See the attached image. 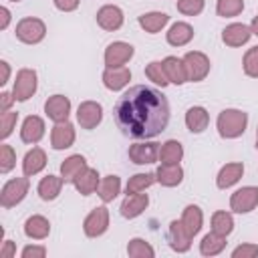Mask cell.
<instances>
[{
  "instance_id": "cell-1",
  "label": "cell",
  "mask_w": 258,
  "mask_h": 258,
  "mask_svg": "<svg viewBox=\"0 0 258 258\" xmlns=\"http://www.w3.org/2000/svg\"><path fill=\"white\" fill-rule=\"evenodd\" d=\"M113 117L123 135L133 139H149L167 127L169 103L161 91L135 85L117 99Z\"/></svg>"
},
{
  "instance_id": "cell-2",
  "label": "cell",
  "mask_w": 258,
  "mask_h": 258,
  "mask_svg": "<svg viewBox=\"0 0 258 258\" xmlns=\"http://www.w3.org/2000/svg\"><path fill=\"white\" fill-rule=\"evenodd\" d=\"M248 115L240 109H224L218 115V133L224 139H236L246 131Z\"/></svg>"
},
{
  "instance_id": "cell-3",
  "label": "cell",
  "mask_w": 258,
  "mask_h": 258,
  "mask_svg": "<svg viewBox=\"0 0 258 258\" xmlns=\"http://www.w3.org/2000/svg\"><path fill=\"white\" fill-rule=\"evenodd\" d=\"M46 34V26L40 18L28 16L16 24V38L24 44H38Z\"/></svg>"
},
{
  "instance_id": "cell-4",
  "label": "cell",
  "mask_w": 258,
  "mask_h": 258,
  "mask_svg": "<svg viewBox=\"0 0 258 258\" xmlns=\"http://www.w3.org/2000/svg\"><path fill=\"white\" fill-rule=\"evenodd\" d=\"M183 64H185L187 81H191V83L204 81V79L208 77V73H210V58H208L204 52H200V50L185 52Z\"/></svg>"
},
{
  "instance_id": "cell-5",
  "label": "cell",
  "mask_w": 258,
  "mask_h": 258,
  "mask_svg": "<svg viewBox=\"0 0 258 258\" xmlns=\"http://www.w3.org/2000/svg\"><path fill=\"white\" fill-rule=\"evenodd\" d=\"M26 194H28V179L14 177L4 183V187L0 191V204H2V208H12V206L20 204Z\"/></svg>"
},
{
  "instance_id": "cell-6",
  "label": "cell",
  "mask_w": 258,
  "mask_h": 258,
  "mask_svg": "<svg viewBox=\"0 0 258 258\" xmlns=\"http://www.w3.org/2000/svg\"><path fill=\"white\" fill-rule=\"evenodd\" d=\"M258 206V187L254 185H246V187H240L232 194L230 198V208L236 212V214H248L252 212L254 208Z\"/></svg>"
},
{
  "instance_id": "cell-7",
  "label": "cell",
  "mask_w": 258,
  "mask_h": 258,
  "mask_svg": "<svg viewBox=\"0 0 258 258\" xmlns=\"http://www.w3.org/2000/svg\"><path fill=\"white\" fill-rule=\"evenodd\" d=\"M34 93H36V73L32 69H20L16 73L12 95L16 97V101H28Z\"/></svg>"
},
{
  "instance_id": "cell-8",
  "label": "cell",
  "mask_w": 258,
  "mask_h": 258,
  "mask_svg": "<svg viewBox=\"0 0 258 258\" xmlns=\"http://www.w3.org/2000/svg\"><path fill=\"white\" fill-rule=\"evenodd\" d=\"M109 228V210L105 206L95 208L83 222V230L89 238H97L101 234H105Z\"/></svg>"
},
{
  "instance_id": "cell-9",
  "label": "cell",
  "mask_w": 258,
  "mask_h": 258,
  "mask_svg": "<svg viewBox=\"0 0 258 258\" xmlns=\"http://www.w3.org/2000/svg\"><path fill=\"white\" fill-rule=\"evenodd\" d=\"M103 119V107L97 101H83L77 109V121L83 129H95Z\"/></svg>"
},
{
  "instance_id": "cell-10",
  "label": "cell",
  "mask_w": 258,
  "mask_h": 258,
  "mask_svg": "<svg viewBox=\"0 0 258 258\" xmlns=\"http://www.w3.org/2000/svg\"><path fill=\"white\" fill-rule=\"evenodd\" d=\"M44 113L54 123L69 121V113H71V101H69V97H64V95H52V97H48L46 103H44Z\"/></svg>"
},
{
  "instance_id": "cell-11",
  "label": "cell",
  "mask_w": 258,
  "mask_h": 258,
  "mask_svg": "<svg viewBox=\"0 0 258 258\" xmlns=\"http://www.w3.org/2000/svg\"><path fill=\"white\" fill-rule=\"evenodd\" d=\"M97 24L109 32L113 30H119L123 26V10L115 4H107V6H101L97 10Z\"/></svg>"
},
{
  "instance_id": "cell-12",
  "label": "cell",
  "mask_w": 258,
  "mask_h": 258,
  "mask_svg": "<svg viewBox=\"0 0 258 258\" xmlns=\"http://www.w3.org/2000/svg\"><path fill=\"white\" fill-rule=\"evenodd\" d=\"M133 56V46L129 42H111L105 48V64L107 67H123Z\"/></svg>"
},
{
  "instance_id": "cell-13",
  "label": "cell",
  "mask_w": 258,
  "mask_h": 258,
  "mask_svg": "<svg viewBox=\"0 0 258 258\" xmlns=\"http://www.w3.org/2000/svg\"><path fill=\"white\" fill-rule=\"evenodd\" d=\"M159 157V147L157 143H133L129 147V159L137 165H147V163H155Z\"/></svg>"
},
{
  "instance_id": "cell-14",
  "label": "cell",
  "mask_w": 258,
  "mask_h": 258,
  "mask_svg": "<svg viewBox=\"0 0 258 258\" xmlns=\"http://www.w3.org/2000/svg\"><path fill=\"white\" fill-rule=\"evenodd\" d=\"M167 240H169V246H171L175 252H187L189 246H191V236H189L187 230L183 228L181 220H173V222L169 224Z\"/></svg>"
},
{
  "instance_id": "cell-15",
  "label": "cell",
  "mask_w": 258,
  "mask_h": 258,
  "mask_svg": "<svg viewBox=\"0 0 258 258\" xmlns=\"http://www.w3.org/2000/svg\"><path fill=\"white\" fill-rule=\"evenodd\" d=\"M131 81V71L127 67H107L103 71V85L109 91H121Z\"/></svg>"
},
{
  "instance_id": "cell-16",
  "label": "cell",
  "mask_w": 258,
  "mask_h": 258,
  "mask_svg": "<svg viewBox=\"0 0 258 258\" xmlns=\"http://www.w3.org/2000/svg\"><path fill=\"white\" fill-rule=\"evenodd\" d=\"M75 143V127L69 121L56 123L50 131V145L52 149H67Z\"/></svg>"
},
{
  "instance_id": "cell-17",
  "label": "cell",
  "mask_w": 258,
  "mask_h": 258,
  "mask_svg": "<svg viewBox=\"0 0 258 258\" xmlns=\"http://www.w3.org/2000/svg\"><path fill=\"white\" fill-rule=\"evenodd\" d=\"M149 206V198H147V194H127V198L123 200V204H121V216L123 218H137V216H141L143 212H145V208Z\"/></svg>"
},
{
  "instance_id": "cell-18",
  "label": "cell",
  "mask_w": 258,
  "mask_h": 258,
  "mask_svg": "<svg viewBox=\"0 0 258 258\" xmlns=\"http://www.w3.org/2000/svg\"><path fill=\"white\" fill-rule=\"evenodd\" d=\"M252 36V30L250 26L246 24H240V22H234V24H228L224 30H222V40L228 44V46H242L250 40Z\"/></svg>"
},
{
  "instance_id": "cell-19",
  "label": "cell",
  "mask_w": 258,
  "mask_h": 258,
  "mask_svg": "<svg viewBox=\"0 0 258 258\" xmlns=\"http://www.w3.org/2000/svg\"><path fill=\"white\" fill-rule=\"evenodd\" d=\"M44 135V121L36 115H28L22 123V129H20V139L24 143H38Z\"/></svg>"
},
{
  "instance_id": "cell-20",
  "label": "cell",
  "mask_w": 258,
  "mask_h": 258,
  "mask_svg": "<svg viewBox=\"0 0 258 258\" xmlns=\"http://www.w3.org/2000/svg\"><path fill=\"white\" fill-rule=\"evenodd\" d=\"M155 177L161 185L165 187H173L179 185L183 179V169L179 167V163H161L155 171Z\"/></svg>"
},
{
  "instance_id": "cell-21",
  "label": "cell",
  "mask_w": 258,
  "mask_h": 258,
  "mask_svg": "<svg viewBox=\"0 0 258 258\" xmlns=\"http://www.w3.org/2000/svg\"><path fill=\"white\" fill-rule=\"evenodd\" d=\"M161 62H163V69H165V75H167L169 83H173V85H183V83L187 81V73H185L183 58L165 56Z\"/></svg>"
},
{
  "instance_id": "cell-22",
  "label": "cell",
  "mask_w": 258,
  "mask_h": 258,
  "mask_svg": "<svg viewBox=\"0 0 258 258\" xmlns=\"http://www.w3.org/2000/svg\"><path fill=\"white\" fill-rule=\"evenodd\" d=\"M46 165V153L40 149V147H32L26 155H24V161H22V171L26 177L30 175H36L38 171H42Z\"/></svg>"
},
{
  "instance_id": "cell-23",
  "label": "cell",
  "mask_w": 258,
  "mask_h": 258,
  "mask_svg": "<svg viewBox=\"0 0 258 258\" xmlns=\"http://www.w3.org/2000/svg\"><path fill=\"white\" fill-rule=\"evenodd\" d=\"M242 173H244V165H242L240 161H236V163H226V165L220 169L218 177H216V185H218L220 189L232 187V185L242 177Z\"/></svg>"
},
{
  "instance_id": "cell-24",
  "label": "cell",
  "mask_w": 258,
  "mask_h": 258,
  "mask_svg": "<svg viewBox=\"0 0 258 258\" xmlns=\"http://www.w3.org/2000/svg\"><path fill=\"white\" fill-rule=\"evenodd\" d=\"M87 169V159L83 157V155H71V157H67L62 163H60V177L64 179V181H75V177L79 175V173H83Z\"/></svg>"
},
{
  "instance_id": "cell-25",
  "label": "cell",
  "mask_w": 258,
  "mask_h": 258,
  "mask_svg": "<svg viewBox=\"0 0 258 258\" xmlns=\"http://www.w3.org/2000/svg\"><path fill=\"white\" fill-rule=\"evenodd\" d=\"M75 187H77V191L81 194V196H91L97 187H99V173H97V169H93V167H87L83 173H79L77 177H75Z\"/></svg>"
},
{
  "instance_id": "cell-26",
  "label": "cell",
  "mask_w": 258,
  "mask_h": 258,
  "mask_svg": "<svg viewBox=\"0 0 258 258\" xmlns=\"http://www.w3.org/2000/svg\"><path fill=\"white\" fill-rule=\"evenodd\" d=\"M50 232V224L44 216H30L24 222V234L32 240H44Z\"/></svg>"
},
{
  "instance_id": "cell-27",
  "label": "cell",
  "mask_w": 258,
  "mask_h": 258,
  "mask_svg": "<svg viewBox=\"0 0 258 258\" xmlns=\"http://www.w3.org/2000/svg\"><path fill=\"white\" fill-rule=\"evenodd\" d=\"M210 123V113L204 107H189L185 113V125L191 133H202Z\"/></svg>"
},
{
  "instance_id": "cell-28",
  "label": "cell",
  "mask_w": 258,
  "mask_h": 258,
  "mask_svg": "<svg viewBox=\"0 0 258 258\" xmlns=\"http://www.w3.org/2000/svg\"><path fill=\"white\" fill-rule=\"evenodd\" d=\"M194 38V28L187 22H175L167 30V42L171 46H183Z\"/></svg>"
},
{
  "instance_id": "cell-29",
  "label": "cell",
  "mask_w": 258,
  "mask_h": 258,
  "mask_svg": "<svg viewBox=\"0 0 258 258\" xmlns=\"http://www.w3.org/2000/svg\"><path fill=\"white\" fill-rule=\"evenodd\" d=\"M62 183H64V179H62V177H58V175H46V177H42V179H40V183H38V187H36V189H38L40 200H44V202L54 200V198L60 194Z\"/></svg>"
},
{
  "instance_id": "cell-30",
  "label": "cell",
  "mask_w": 258,
  "mask_h": 258,
  "mask_svg": "<svg viewBox=\"0 0 258 258\" xmlns=\"http://www.w3.org/2000/svg\"><path fill=\"white\" fill-rule=\"evenodd\" d=\"M181 224L183 228L187 230V234L194 238L200 230H202V224H204V214L198 206H187L181 214Z\"/></svg>"
},
{
  "instance_id": "cell-31",
  "label": "cell",
  "mask_w": 258,
  "mask_h": 258,
  "mask_svg": "<svg viewBox=\"0 0 258 258\" xmlns=\"http://www.w3.org/2000/svg\"><path fill=\"white\" fill-rule=\"evenodd\" d=\"M224 248H226V236L216 234L214 230H212L210 234H206V236L202 238V242H200V252H202L204 256H216V254H220Z\"/></svg>"
},
{
  "instance_id": "cell-32",
  "label": "cell",
  "mask_w": 258,
  "mask_h": 258,
  "mask_svg": "<svg viewBox=\"0 0 258 258\" xmlns=\"http://www.w3.org/2000/svg\"><path fill=\"white\" fill-rule=\"evenodd\" d=\"M167 20H169V16L165 12H147V14H141L139 16V26L145 32L155 34V32H159L167 24Z\"/></svg>"
},
{
  "instance_id": "cell-33",
  "label": "cell",
  "mask_w": 258,
  "mask_h": 258,
  "mask_svg": "<svg viewBox=\"0 0 258 258\" xmlns=\"http://www.w3.org/2000/svg\"><path fill=\"white\" fill-rule=\"evenodd\" d=\"M119 189H121V179H119L117 175H105V177L99 181L97 194H99V198H101L105 204H109V202H113V200L117 198Z\"/></svg>"
},
{
  "instance_id": "cell-34",
  "label": "cell",
  "mask_w": 258,
  "mask_h": 258,
  "mask_svg": "<svg viewBox=\"0 0 258 258\" xmlns=\"http://www.w3.org/2000/svg\"><path fill=\"white\" fill-rule=\"evenodd\" d=\"M181 157H183V147H181V143L175 141V139L165 141V143L161 145V149H159V159H161V163H179Z\"/></svg>"
},
{
  "instance_id": "cell-35",
  "label": "cell",
  "mask_w": 258,
  "mask_h": 258,
  "mask_svg": "<svg viewBox=\"0 0 258 258\" xmlns=\"http://www.w3.org/2000/svg\"><path fill=\"white\" fill-rule=\"evenodd\" d=\"M212 230L216 234L228 236L234 230V218H232V214L230 212H214V216H212Z\"/></svg>"
},
{
  "instance_id": "cell-36",
  "label": "cell",
  "mask_w": 258,
  "mask_h": 258,
  "mask_svg": "<svg viewBox=\"0 0 258 258\" xmlns=\"http://www.w3.org/2000/svg\"><path fill=\"white\" fill-rule=\"evenodd\" d=\"M153 181H157L155 173H135L133 177H129L127 181V194H139L145 191V187H149Z\"/></svg>"
},
{
  "instance_id": "cell-37",
  "label": "cell",
  "mask_w": 258,
  "mask_h": 258,
  "mask_svg": "<svg viewBox=\"0 0 258 258\" xmlns=\"http://www.w3.org/2000/svg\"><path fill=\"white\" fill-rule=\"evenodd\" d=\"M145 75L149 81H153L155 85L159 87H167L169 85V79L165 75V69H163V62L161 60H151L147 67H145Z\"/></svg>"
},
{
  "instance_id": "cell-38",
  "label": "cell",
  "mask_w": 258,
  "mask_h": 258,
  "mask_svg": "<svg viewBox=\"0 0 258 258\" xmlns=\"http://www.w3.org/2000/svg\"><path fill=\"white\" fill-rule=\"evenodd\" d=\"M127 254L131 258H153L155 256V250L141 238H133L129 240V246H127Z\"/></svg>"
},
{
  "instance_id": "cell-39",
  "label": "cell",
  "mask_w": 258,
  "mask_h": 258,
  "mask_svg": "<svg viewBox=\"0 0 258 258\" xmlns=\"http://www.w3.org/2000/svg\"><path fill=\"white\" fill-rule=\"evenodd\" d=\"M242 10H244V0H218L216 4V12L224 18L238 16Z\"/></svg>"
},
{
  "instance_id": "cell-40",
  "label": "cell",
  "mask_w": 258,
  "mask_h": 258,
  "mask_svg": "<svg viewBox=\"0 0 258 258\" xmlns=\"http://www.w3.org/2000/svg\"><path fill=\"white\" fill-rule=\"evenodd\" d=\"M242 67H244V73L248 77L258 79V46H252V48L246 50L244 60H242Z\"/></svg>"
},
{
  "instance_id": "cell-41",
  "label": "cell",
  "mask_w": 258,
  "mask_h": 258,
  "mask_svg": "<svg viewBox=\"0 0 258 258\" xmlns=\"http://www.w3.org/2000/svg\"><path fill=\"white\" fill-rule=\"evenodd\" d=\"M14 163H16V153H14V149L4 143V145L0 147V171H2V173H8V171L14 167Z\"/></svg>"
},
{
  "instance_id": "cell-42",
  "label": "cell",
  "mask_w": 258,
  "mask_h": 258,
  "mask_svg": "<svg viewBox=\"0 0 258 258\" xmlns=\"http://www.w3.org/2000/svg\"><path fill=\"white\" fill-rule=\"evenodd\" d=\"M175 6L185 16H198L204 10V0H177Z\"/></svg>"
},
{
  "instance_id": "cell-43",
  "label": "cell",
  "mask_w": 258,
  "mask_h": 258,
  "mask_svg": "<svg viewBox=\"0 0 258 258\" xmlns=\"http://www.w3.org/2000/svg\"><path fill=\"white\" fill-rule=\"evenodd\" d=\"M16 119H18V113H14V111H4V113L0 115V123H2L0 137H2V139H6V137L12 133V129H14V125H16Z\"/></svg>"
},
{
  "instance_id": "cell-44",
  "label": "cell",
  "mask_w": 258,
  "mask_h": 258,
  "mask_svg": "<svg viewBox=\"0 0 258 258\" xmlns=\"http://www.w3.org/2000/svg\"><path fill=\"white\" fill-rule=\"evenodd\" d=\"M254 256H258L256 244H242L232 252V258H254Z\"/></svg>"
},
{
  "instance_id": "cell-45",
  "label": "cell",
  "mask_w": 258,
  "mask_h": 258,
  "mask_svg": "<svg viewBox=\"0 0 258 258\" xmlns=\"http://www.w3.org/2000/svg\"><path fill=\"white\" fill-rule=\"evenodd\" d=\"M46 248L44 246H26L22 250V258H44Z\"/></svg>"
},
{
  "instance_id": "cell-46",
  "label": "cell",
  "mask_w": 258,
  "mask_h": 258,
  "mask_svg": "<svg viewBox=\"0 0 258 258\" xmlns=\"http://www.w3.org/2000/svg\"><path fill=\"white\" fill-rule=\"evenodd\" d=\"M52 2H54V6H56L60 12H73V10L79 6L81 0H52Z\"/></svg>"
},
{
  "instance_id": "cell-47",
  "label": "cell",
  "mask_w": 258,
  "mask_h": 258,
  "mask_svg": "<svg viewBox=\"0 0 258 258\" xmlns=\"http://www.w3.org/2000/svg\"><path fill=\"white\" fill-rule=\"evenodd\" d=\"M16 101V97L14 95H10V93H2L0 95V111L4 113V111H10V105Z\"/></svg>"
},
{
  "instance_id": "cell-48",
  "label": "cell",
  "mask_w": 258,
  "mask_h": 258,
  "mask_svg": "<svg viewBox=\"0 0 258 258\" xmlns=\"http://www.w3.org/2000/svg\"><path fill=\"white\" fill-rule=\"evenodd\" d=\"M0 256H2V258H10V256H14V242L6 240V242H4V248L0 250Z\"/></svg>"
},
{
  "instance_id": "cell-49",
  "label": "cell",
  "mask_w": 258,
  "mask_h": 258,
  "mask_svg": "<svg viewBox=\"0 0 258 258\" xmlns=\"http://www.w3.org/2000/svg\"><path fill=\"white\" fill-rule=\"evenodd\" d=\"M0 69H2V79H0V85H6L8 83V77H10V67L6 60H0Z\"/></svg>"
},
{
  "instance_id": "cell-50",
  "label": "cell",
  "mask_w": 258,
  "mask_h": 258,
  "mask_svg": "<svg viewBox=\"0 0 258 258\" xmlns=\"http://www.w3.org/2000/svg\"><path fill=\"white\" fill-rule=\"evenodd\" d=\"M0 16H2V22H0V28L4 30V28L8 26V22H10V10H8L6 6H2V8H0Z\"/></svg>"
},
{
  "instance_id": "cell-51",
  "label": "cell",
  "mask_w": 258,
  "mask_h": 258,
  "mask_svg": "<svg viewBox=\"0 0 258 258\" xmlns=\"http://www.w3.org/2000/svg\"><path fill=\"white\" fill-rule=\"evenodd\" d=\"M250 30H252V34L258 36V16H254V20H252V24H250Z\"/></svg>"
},
{
  "instance_id": "cell-52",
  "label": "cell",
  "mask_w": 258,
  "mask_h": 258,
  "mask_svg": "<svg viewBox=\"0 0 258 258\" xmlns=\"http://www.w3.org/2000/svg\"><path fill=\"white\" fill-rule=\"evenodd\" d=\"M256 147H258V131H256Z\"/></svg>"
},
{
  "instance_id": "cell-53",
  "label": "cell",
  "mask_w": 258,
  "mask_h": 258,
  "mask_svg": "<svg viewBox=\"0 0 258 258\" xmlns=\"http://www.w3.org/2000/svg\"><path fill=\"white\" fill-rule=\"evenodd\" d=\"M10 2H20V0H10Z\"/></svg>"
}]
</instances>
